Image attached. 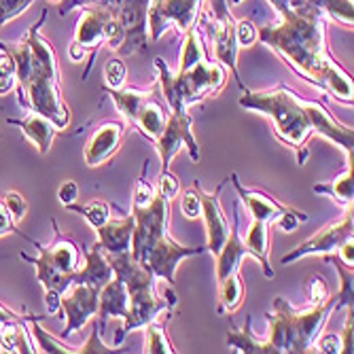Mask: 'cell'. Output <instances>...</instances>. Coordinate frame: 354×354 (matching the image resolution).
<instances>
[{
  "label": "cell",
  "instance_id": "1",
  "mask_svg": "<svg viewBox=\"0 0 354 354\" xmlns=\"http://www.w3.org/2000/svg\"><path fill=\"white\" fill-rule=\"evenodd\" d=\"M278 21L257 28L259 41L274 49L288 66L312 85L352 104V79L344 73L325 43V17L308 0L276 7Z\"/></svg>",
  "mask_w": 354,
  "mask_h": 354
},
{
  "label": "cell",
  "instance_id": "2",
  "mask_svg": "<svg viewBox=\"0 0 354 354\" xmlns=\"http://www.w3.org/2000/svg\"><path fill=\"white\" fill-rule=\"evenodd\" d=\"M47 21V11L17 43L0 41V51L15 64V79L19 104L26 111H35L51 119L59 130L68 127L71 109L62 98V83L57 57L47 39L41 37V26Z\"/></svg>",
  "mask_w": 354,
  "mask_h": 354
},
{
  "label": "cell",
  "instance_id": "3",
  "mask_svg": "<svg viewBox=\"0 0 354 354\" xmlns=\"http://www.w3.org/2000/svg\"><path fill=\"white\" fill-rule=\"evenodd\" d=\"M240 106L246 111H257L274 121V134L284 145L293 147L297 153V164L304 166L308 159L306 142L314 134V125L308 109V100L284 85L268 91H248L240 98Z\"/></svg>",
  "mask_w": 354,
  "mask_h": 354
},
{
  "label": "cell",
  "instance_id": "4",
  "mask_svg": "<svg viewBox=\"0 0 354 354\" xmlns=\"http://www.w3.org/2000/svg\"><path fill=\"white\" fill-rule=\"evenodd\" d=\"M106 259L115 270V276L125 282L127 295H130V312H127V318L111 339V346L119 348L127 333L149 325L157 316L170 312V308L166 299L155 291V274L149 268L140 266L130 250L119 254H106Z\"/></svg>",
  "mask_w": 354,
  "mask_h": 354
},
{
  "label": "cell",
  "instance_id": "5",
  "mask_svg": "<svg viewBox=\"0 0 354 354\" xmlns=\"http://www.w3.org/2000/svg\"><path fill=\"white\" fill-rule=\"evenodd\" d=\"M339 308V297L329 295L327 301L310 306L308 310H295L282 297L274 299V314L270 316V337L276 354L280 352H308L314 348L316 337L323 333L329 316Z\"/></svg>",
  "mask_w": 354,
  "mask_h": 354
},
{
  "label": "cell",
  "instance_id": "6",
  "mask_svg": "<svg viewBox=\"0 0 354 354\" xmlns=\"http://www.w3.org/2000/svg\"><path fill=\"white\" fill-rule=\"evenodd\" d=\"M155 68L159 75V89L172 113H187L189 104L202 102L204 98L218 93L227 81V71L223 64L208 62V57L185 73H172L162 57H155Z\"/></svg>",
  "mask_w": 354,
  "mask_h": 354
},
{
  "label": "cell",
  "instance_id": "7",
  "mask_svg": "<svg viewBox=\"0 0 354 354\" xmlns=\"http://www.w3.org/2000/svg\"><path fill=\"white\" fill-rule=\"evenodd\" d=\"M104 91L111 95V100L115 102L117 111L123 115L125 121H130L134 127H138L140 134L147 136L151 142L157 140V136L162 134L168 111L159 100V83L151 85L149 89H134V87H121V89H109Z\"/></svg>",
  "mask_w": 354,
  "mask_h": 354
},
{
  "label": "cell",
  "instance_id": "8",
  "mask_svg": "<svg viewBox=\"0 0 354 354\" xmlns=\"http://www.w3.org/2000/svg\"><path fill=\"white\" fill-rule=\"evenodd\" d=\"M53 230H55V238L49 246H43L35 240H30L39 248V257H28L26 252H21V259L37 266L39 282L45 288H53L57 293H64L71 286V274H75L81 266L79 248L68 236H64L57 230L55 221H53Z\"/></svg>",
  "mask_w": 354,
  "mask_h": 354
},
{
  "label": "cell",
  "instance_id": "9",
  "mask_svg": "<svg viewBox=\"0 0 354 354\" xmlns=\"http://www.w3.org/2000/svg\"><path fill=\"white\" fill-rule=\"evenodd\" d=\"M87 5H102L106 7L113 17L121 24L125 32V47L123 55H132L138 51L149 49V26H147V13L151 0H59L57 13L68 15L77 7Z\"/></svg>",
  "mask_w": 354,
  "mask_h": 354
},
{
  "label": "cell",
  "instance_id": "10",
  "mask_svg": "<svg viewBox=\"0 0 354 354\" xmlns=\"http://www.w3.org/2000/svg\"><path fill=\"white\" fill-rule=\"evenodd\" d=\"M198 28H202L208 35V41L212 45V53H214L216 62L223 64V66L232 68L238 85L242 89H246L242 79H240V73H238L236 59H238L240 47L236 43V21L230 13L227 0H208V9L200 11Z\"/></svg>",
  "mask_w": 354,
  "mask_h": 354
},
{
  "label": "cell",
  "instance_id": "11",
  "mask_svg": "<svg viewBox=\"0 0 354 354\" xmlns=\"http://www.w3.org/2000/svg\"><path fill=\"white\" fill-rule=\"evenodd\" d=\"M230 180L238 189V196L244 202V206H246V210L250 212L252 218L266 221V223H278L280 230L286 232V234L295 232V227H299V223H306L308 221V214L306 212L280 204L278 200H274L272 196H268V193H263V191L246 189L238 180V174H232Z\"/></svg>",
  "mask_w": 354,
  "mask_h": 354
},
{
  "label": "cell",
  "instance_id": "12",
  "mask_svg": "<svg viewBox=\"0 0 354 354\" xmlns=\"http://www.w3.org/2000/svg\"><path fill=\"white\" fill-rule=\"evenodd\" d=\"M204 0H151L147 26L151 41L157 43L168 28H176L180 35L198 24Z\"/></svg>",
  "mask_w": 354,
  "mask_h": 354
},
{
  "label": "cell",
  "instance_id": "13",
  "mask_svg": "<svg viewBox=\"0 0 354 354\" xmlns=\"http://www.w3.org/2000/svg\"><path fill=\"white\" fill-rule=\"evenodd\" d=\"M191 123H193V119L187 113H172V111L168 113L162 134H159L157 140L153 142L159 153V159H162V172L170 170V162L180 149L189 151L191 162H196V164L200 162L202 155H200L198 140L193 138Z\"/></svg>",
  "mask_w": 354,
  "mask_h": 354
},
{
  "label": "cell",
  "instance_id": "14",
  "mask_svg": "<svg viewBox=\"0 0 354 354\" xmlns=\"http://www.w3.org/2000/svg\"><path fill=\"white\" fill-rule=\"evenodd\" d=\"M352 230H354V214H352V204L348 206V210L342 214V218H337L335 223H329L325 225L323 230L316 232L312 238H308L304 244L295 246L288 254H284L280 259V266H288L301 257H308V254H335L337 248L348 240L352 238Z\"/></svg>",
  "mask_w": 354,
  "mask_h": 354
},
{
  "label": "cell",
  "instance_id": "15",
  "mask_svg": "<svg viewBox=\"0 0 354 354\" xmlns=\"http://www.w3.org/2000/svg\"><path fill=\"white\" fill-rule=\"evenodd\" d=\"M98 295L100 288L91 284H71L62 293L59 310H64V316H66L62 337H71L75 331H81L91 320V316H95V312H98Z\"/></svg>",
  "mask_w": 354,
  "mask_h": 354
},
{
  "label": "cell",
  "instance_id": "16",
  "mask_svg": "<svg viewBox=\"0 0 354 354\" xmlns=\"http://www.w3.org/2000/svg\"><path fill=\"white\" fill-rule=\"evenodd\" d=\"M204 248H193V246H180L178 242H174L170 236L164 238L159 244H155L153 248L145 250L140 257H138V263L149 268L155 278H162L166 280L168 284H174V272L178 268V263L187 257H196V254H202Z\"/></svg>",
  "mask_w": 354,
  "mask_h": 354
},
{
  "label": "cell",
  "instance_id": "17",
  "mask_svg": "<svg viewBox=\"0 0 354 354\" xmlns=\"http://www.w3.org/2000/svg\"><path fill=\"white\" fill-rule=\"evenodd\" d=\"M113 19V13L102 7V5H87L83 7V13L77 21V30H75V39L73 43L81 45L85 51L89 53V64L83 73V81L89 77V71L93 68L95 55H98L100 45H104V32H106V24Z\"/></svg>",
  "mask_w": 354,
  "mask_h": 354
},
{
  "label": "cell",
  "instance_id": "18",
  "mask_svg": "<svg viewBox=\"0 0 354 354\" xmlns=\"http://www.w3.org/2000/svg\"><path fill=\"white\" fill-rule=\"evenodd\" d=\"M225 183L227 180H223L214 191H204L200 180L193 183V187L198 189L200 200H202V218L206 225V248L214 257L230 236V223H227V218H225L223 208H221V191H223Z\"/></svg>",
  "mask_w": 354,
  "mask_h": 354
},
{
  "label": "cell",
  "instance_id": "19",
  "mask_svg": "<svg viewBox=\"0 0 354 354\" xmlns=\"http://www.w3.org/2000/svg\"><path fill=\"white\" fill-rule=\"evenodd\" d=\"M123 134H125V123H121V121L102 123L98 130L89 136V140L85 145L83 159H85L87 168H98V166L106 164L109 159L119 151Z\"/></svg>",
  "mask_w": 354,
  "mask_h": 354
},
{
  "label": "cell",
  "instance_id": "20",
  "mask_svg": "<svg viewBox=\"0 0 354 354\" xmlns=\"http://www.w3.org/2000/svg\"><path fill=\"white\" fill-rule=\"evenodd\" d=\"M127 312H130V295H127V286L125 282L115 276L113 280H109L98 295V320H95V327H98V333H102L106 329V325L111 320H123L127 318Z\"/></svg>",
  "mask_w": 354,
  "mask_h": 354
},
{
  "label": "cell",
  "instance_id": "21",
  "mask_svg": "<svg viewBox=\"0 0 354 354\" xmlns=\"http://www.w3.org/2000/svg\"><path fill=\"white\" fill-rule=\"evenodd\" d=\"M234 210H236L234 212V227H230L227 240H225V244L216 252V282H223L234 272H240L242 257L250 254L248 246L244 244V240L240 236V210H238V204H236Z\"/></svg>",
  "mask_w": 354,
  "mask_h": 354
},
{
  "label": "cell",
  "instance_id": "22",
  "mask_svg": "<svg viewBox=\"0 0 354 354\" xmlns=\"http://www.w3.org/2000/svg\"><path fill=\"white\" fill-rule=\"evenodd\" d=\"M98 232V244L104 254H119L132 248V236H134V214L123 218H109Z\"/></svg>",
  "mask_w": 354,
  "mask_h": 354
},
{
  "label": "cell",
  "instance_id": "23",
  "mask_svg": "<svg viewBox=\"0 0 354 354\" xmlns=\"http://www.w3.org/2000/svg\"><path fill=\"white\" fill-rule=\"evenodd\" d=\"M7 123L9 125H17L19 130L24 132V136L39 147L41 155L49 153L53 138L62 132L51 119H47V117H43V115H39L35 111H30L24 119H7Z\"/></svg>",
  "mask_w": 354,
  "mask_h": 354
},
{
  "label": "cell",
  "instance_id": "24",
  "mask_svg": "<svg viewBox=\"0 0 354 354\" xmlns=\"http://www.w3.org/2000/svg\"><path fill=\"white\" fill-rule=\"evenodd\" d=\"M113 278H115V270L111 268L106 254L102 252L98 244H93L87 250L85 266L79 268L75 274H71V284H91V286L102 288Z\"/></svg>",
  "mask_w": 354,
  "mask_h": 354
},
{
  "label": "cell",
  "instance_id": "25",
  "mask_svg": "<svg viewBox=\"0 0 354 354\" xmlns=\"http://www.w3.org/2000/svg\"><path fill=\"white\" fill-rule=\"evenodd\" d=\"M268 227H270V223L252 218L250 227L246 232V238H244V244L248 246V250H250V254L254 257V259L263 266V274L268 278H274L276 274H274L272 263H270V234H268Z\"/></svg>",
  "mask_w": 354,
  "mask_h": 354
},
{
  "label": "cell",
  "instance_id": "26",
  "mask_svg": "<svg viewBox=\"0 0 354 354\" xmlns=\"http://www.w3.org/2000/svg\"><path fill=\"white\" fill-rule=\"evenodd\" d=\"M0 352H17V354H35L37 346L30 339V331L26 327V318L11 320L0 327Z\"/></svg>",
  "mask_w": 354,
  "mask_h": 354
},
{
  "label": "cell",
  "instance_id": "27",
  "mask_svg": "<svg viewBox=\"0 0 354 354\" xmlns=\"http://www.w3.org/2000/svg\"><path fill=\"white\" fill-rule=\"evenodd\" d=\"M227 346L234 352H242V354H276L274 346L268 339H259L252 333V320L250 316L246 318V323L242 329L232 327L227 331Z\"/></svg>",
  "mask_w": 354,
  "mask_h": 354
},
{
  "label": "cell",
  "instance_id": "28",
  "mask_svg": "<svg viewBox=\"0 0 354 354\" xmlns=\"http://www.w3.org/2000/svg\"><path fill=\"white\" fill-rule=\"evenodd\" d=\"M314 193L329 196L335 202L350 206L354 200V164H352V157H348V168L335 180L325 183V185H314Z\"/></svg>",
  "mask_w": 354,
  "mask_h": 354
},
{
  "label": "cell",
  "instance_id": "29",
  "mask_svg": "<svg viewBox=\"0 0 354 354\" xmlns=\"http://www.w3.org/2000/svg\"><path fill=\"white\" fill-rule=\"evenodd\" d=\"M242 299H244V282H242L240 272H234L223 282H218V308H216V312L221 316L236 312L240 308Z\"/></svg>",
  "mask_w": 354,
  "mask_h": 354
},
{
  "label": "cell",
  "instance_id": "30",
  "mask_svg": "<svg viewBox=\"0 0 354 354\" xmlns=\"http://www.w3.org/2000/svg\"><path fill=\"white\" fill-rule=\"evenodd\" d=\"M166 323H168V318L164 320V323H159V316H157L155 320H151L149 325H145L147 327L145 354H174V352H178L168 337Z\"/></svg>",
  "mask_w": 354,
  "mask_h": 354
},
{
  "label": "cell",
  "instance_id": "31",
  "mask_svg": "<svg viewBox=\"0 0 354 354\" xmlns=\"http://www.w3.org/2000/svg\"><path fill=\"white\" fill-rule=\"evenodd\" d=\"M206 59V47L202 43V35L198 30V24L185 32V43H183V53H180V68L178 73H185L196 66L198 62Z\"/></svg>",
  "mask_w": 354,
  "mask_h": 354
},
{
  "label": "cell",
  "instance_id": "32",
  "mask_svg": "<svg viewBox=\"0 0 354 354\" xmlns=\"http://www.w3.org/2000/svg\"><path fill=\"white\" fill-rule=\"evenodd\" d=\"M43 316H26V320H30L32 323V335H35L37 339V348L39 352H47V354H79V348H73V346H66V344H62L59 339L51 337L41 325H39V320Z\"/></svg>",
  "mask_w": 354,
  "mask_h": 354
},
{
  "label": "cell",
  "instance_id": "33",
  "mask_svg": "<svg viewBox=\"0 0 354 354\" xmlns=\"http://www.w3.org/2000/svg\"><path fill=\"white\" fill-rule=\"evenodd\" d=\"M320 13H327L331 19L339 21L342 26L354 24V0H308Z\"/></svg>",
  "mask_w": 354,
  "mask_h": 354
},
{
  "label": "cell",
  "instance_id": "34",
  "mask_svg": "<svg viewBox=\"0 0 354 354\" xmlns=\"http://www.w3.org/2000/svg\"><path fill=\"white\" fill-rule=\"evenodd\" d=\"M68 210L83 214L85 221L91 225L93 230L102 227V225L111 218V206H109L106 202H102V200H93V202H89L87 206H75V204H71Z\"/></svg>",
  "mask_w": 354,
  "mask_h": 354
},
{
  "label": "cell",
  "instance_id": "35",
  "mask_svg": "<svg viewBox=\"0 0 354 354\" xmlns=\"http://www.w3.org/2000/svg\"><path fill=\"white\" fill-rule=\"evenodd\" d=\"M125 75L127 68L119 57H111L104 64V87L109 89H121L125 85Z\"/></svg>",
  "mask_w": 354,
  "mask_h": 354
},
{
  "label": "cell",
  "instance_id": "36",
  "mask_svg": "<svg viewBox=\"0 0 354 354\" xmlns=\"http://www.w3.org/2000/svg\"><path fill=\"white\" fill-rule=\"evenodd\" d=\"M155 198V187L147 180V166L136 183V189H134V198H132V208H145L151 204V200Z\"/></svg>",
  "mask_w": 354,
  "mask_h": 354
},
{
  "label": "cell",
  "instance_id": "37",
  "mask_svg": "<svg viewBox=\"0 0 354 354\" xmlns=\"http://www.w3.org/2000/svg\"><path fill=\"white\" fill-rule=\"evenodd\" d=\"M35 3L37 0H0V26H5L7 21L15 19Z\"/></svg>",
  "mask_w": 354,
  "mask_h": 354
},
{
  "label": "cell",
  "instance_id": "38",
  "mask_svg": "<svg viewBox=\"0 0 354 354\" xmlns=\"http://www.w3.org/2000/svg\"><path fill=\"white\" fill-rule=\"evenodd\" d=\"M180 208H183V214L191 221H196L202 216V200H200V193L196 187H191L189 191H185V196L180 200Z\"/></svg>",
  "mask_w": 354,
  "mask_h": 354
},
{
  "label": "cell",
  "instance_id": "39",
  "mask_svg": "<svg viewBox=\"0 0 354 354\" xmlns=\"http://www.w3.org/2000/svg\"><path fill=\"white\" fill-rule=\"evenodd\" d=\"M15 85H17L15 64H13V59L9 55H3V57H0V95L9 93Z\"/></svg>",
  "mask_w": 354,
  "mask_h": 354
},
{
  "label": "cell",
  "instance_id": "40",
  "mask_svg": "<svg viewBox=\"0 0 354 354\" xmlns=\"http://www.w3.org/2000/svg\"><path fill=\"white\" fill-rule=\"evenodd\" d=\"M257 41H259V35H257V26L252 24V19L236 21V43H238V47H252Z\"/></svg>",
  "mask_w": 354,
  "mask_h": 354
},
{
  "label": "cell",
  "instance_id": "41",
  "mask_svg": "<svg viewBox=\"0 0 354 354\" xmlns=\"http://www.w3.org/2000/svg\"><path fill=\"white\" fill-rule=\"evenodd\" d=\"M329 286L325 282L323 276H312L308 282V297H310V306H318L329 299Z\"/></svg>",
  "mask_w": 354,
  "mask_h": 354
},
{
  "label": "cell",
  "instance_id": "42",
  "mask_svg": "<svg viewBox=\"0 0 354 354\" xmlns=\"http://www.w3.org/2000/svg\"><path fill=\"white\" fill-rule=\"evenodd\" d=\"M178 189H180V185H178V178L170 172V170H166V172H162L159 174V180H157V193L159 196H164L166 200H174L176 198V193H178Z\"/></svg>",
  "mask_w": 354,
  "mask_h": 354
},
{
  "label": "cell",
  "instance_id": "43",
  "mask_svg": "<svg viewBox=\"0 0 354 354\" xmlns=\"http://www.w3.org/2000/svg\"><path fill=\"white\" fill-rule=\"evenodd\" d=\"M5 204H7L9 212L13 214L15 223L21 221L26 216V212H28V202H26V198L21 196V193H17V191H9L7 193V196H5Z\"/></svg>",
  "mask_w": 354,
  "mask_h": 354
},
{
  "label": "cell",
  "instance_id": "44",
  "mask_svg": "<svg viewBox=\"0 0 354 354\" xmlns=\"http://www.w3.org/2000/svg\"><path fill=\"white\" fill-rule=\"evenodd\" d=\"M85 352H115V348H111L98 333V327H93V333L89 335V339L79 348V354H85Z\"/></svg>",
  "mask_w": 354,
  "mask_h": 354
},
{
  "label": "cell",
  "instance_id": "45",
  "mask_svg": "<svg viewBox=\"0 0 354 354\" xmlns=\"http://www.w3.org/2000/svg\"><path fill=\"white\" fill-rule=\"evenodd\" d=\"M314 346L318 348V352H342V337L337 333H325V335H318Z\"/></svg>",
  "mask_w": 354,
  "mask_h": 354
},
{
  "label": "cell",
  "instance_id": "46",
  "mask_svg": "<svg viewBox=\"0 0 354 354\" xmlns=\"http://www.w3.org/2000/svg\"><path fill=\"white\" fill-rule=\"evenodd\" d=\"M57 200H59L62 206H66V208L71 204H75L79 200V185L75 180H66L57 191Z\"/></svg>",
  "mask_w": 354,
  "mask_h": 354
},
{
  "label": "cell",
  "instance_id": "47",
  "mask_svg": "<svg viewBox=\"0 0 354 354\" xmlns=\"http://www.w3.org/2000/svg\"><path fill=\"white\" fill-rule=\"evenodd\" d=\"M7 234H17V227H15V218L9 212L7 204L0 202V238Z\"/></svg>",
  "mask_w": 354,
  "mask_h": 354
},
{
  "label": "cell",
  "instance_id": "48",
  "mask_svg": "<svg viewBox=\"0 0 354 354\" xmlns=\"http://www.w3.org/2000/svg\"><path fill=\"white\" fill-rule=\"evenodd\" d=\"M337 259L346 266V268H354V236L352 238H348L339 248H337Z\"/></svg>",
  "mask_w": 354,
  "mask_h": 354
},
{
  "label": "cell",
  "instance_id": "49",
  "mask_svg": "<svg viewBox=\"0 0 354 354\" xmlns=\"http://www.w3.org/2000/svg\"><path fill=\"white\" fill-rule=\"evenodd\" d=\"M342 352L352 354V306L348 308L346 325H344V335H342Z\"/></svg>",
  "mask_w": 354,
  "mask_h": 354
},
{
  "label": "cell",
  "instance_id": "50",
  "mask_svg": "<svg viewBox=\"0 0 354 354\" xmlns=\"http://www.w3.org/2000/svg\"><path fill=\"white\" fill-rule=\"evenodd\" d=\"M59 299H62V293L53 291V288H45V306H47V314H57V312H59Z\"/></svg>",
  "mask_w": 354,
  "mask_h": 354
},
{
  "label": "cell",
  "instance_id": "51",
  "mask_svg": "<svg viewBox=\"0 0 354 354\" xmlns=\"http://www.w3.org/2000/svg\"><path fill=\"white\" fill-rule=\"evenodd\" d=\"M19 318H26V316H21V314H17V312H13V310H9L0 304V327H3L5 323H11V320H19Z\"/></svg>",
  "mask_w": 354,
  "mask_h": 354
},
{
  "label": "cell",
  "instance_id": "52",
  "mask_svg": "<svg viewBox=\"0 0 354 354\" xmlns=\"http://www.w3.org/2000/svg\"><path fill=\"white\" fill-rule=\"evenodd\" d=\"M85 53H87V51H85L81 45H77V43H71V47H68V55H71V59H73V62H83Z\"/></svg>",
  "mask_w": 354,
  "mask_h": 354
},
{
  "label": "cell",
  "instance_id": "53",
  "mask_svg": "<svg viewBox=\"0 0 354 354\" xmlns=\"http://www.w3.org/2000/svg\"><path fill=\"white\" fill-rule=\"evenodd\" d=\"M240 3H242V0H227V5H234V7L240 5Z\"/></svg>",
  "mask_w": 354,
  "mask_h": 354
},
{
  "label": "cell",
  "instance_id": "54",
  "mask_svg": "<svg viewBox=\"0 0 354 354\" xmlns=\"http://www.w3.org/2000/svg\"><path fill=\"white\" fill-rule=\"evenodd\" d=\"M51 3H59V0H51Z\"/></svg>",
  "mask_w": 354,
  "mask_h": 354
}]
</instances>
